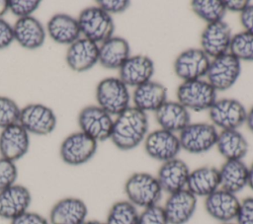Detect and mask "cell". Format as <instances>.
I'll list each match as a JSON object with an SVG mask.
<instances>
[{"mask_svg": "<svg viewBox=\"0 0 253 224\" xmlns=\"http://www.w3.org/2000/svg\"><path fill=\"white\" fill-rule=\"evenodd\" d=\"M155 117L161 129L176 132L182 131L190 122L189 111L179 102L167 101L156 112Z\"/></svg>", "mask_w": 253, "mask_h": 224, "instance_id": "27", "label": "cell"}, {"mask_svg": "<svg viewBox=\"0 0 253 224\" xmlns=\"http://www.w3.org/2000/svg\"><path fill=\"white\" fill-rule=\"evenodd\" d=\"M139 213L128 200H120L115 202L107 215L106 224H137Z\"/></svg>", "mask_w": 253, "mask_h": 224, "instance_id": "32", "label": "cell"}, {"mask_svg": "<svg viewBox=\"0 0 253 224\" xmlns=\"http://www.w3.org/2000/svg\"><path fill=\"white\" fill-rule=\"evenodd\" d=\"M14 40L13 27L0 18V49L8 47Z\"/></svg>", "mask_w": 253, "mask_h": 224, "instance_id": "41", "label": "cell"}, {"mask_svg": "<svg viewBox=\"0 0 253 224\" xmlns=\"http://www.w3.org/2000/svg\"><path fill=\"white\" fill-rule=\"evenodd\" d=\"M97 143L96 140L82 131L71 133L61 142L60 158L70 166L83 165L95 155Z\"/></svg>", "mask_w": 253, "mask_h": 224, "instance_id": "8", "label": "cell"}, {"mask_svg": "<svg viewBox=\"0 0 253 224\" xmlns=\"http://www.w3.org/2000/svg\"><path fill=\"white\" fill-rule=\"evenodd\" d=\"M252 190H253V163L250 167H248V185H247Z\"/></svg>", "mask_w": 253, "mask_h": 224, "instance_id": "46", "label": "cell"}, {"mask_svg": "<svg viewBox=\"0 0 253 224\" xmlns=\"http://www.w3.org/2000/svg\"><path fill=\"white\" fill-rule=\"evenodd\" d=\"M190 172L183 160L175 158L162 163L156 178L162 190L170 194L186 188Z\"/></svg>", "mask_w": 253, "mask_h": 224, "instance_id": "20", "label": "cell"}, {"mask_svg": "<svg viewBox=\"0 0 253 224\" xmlns=\"http://www.w3.org/2000/svg\"><path fill=\"white\" fill-rule=\"evenodd\" d=\"M78 124L83 133L98 142L111 138L114 119L99 106H88L80 111Z\"/></svg>", "mask_w": 253, "mask_h": 224, "instance_id": "7", "label": "cell"}, {"mask_svg": "<svg viewBox=\"0 0 253 224\" xmlns=\"http://www.w3.org/2000/svg\"><path fill=\"white\" fill-rule=\"evenodd\" d=\"M232 38L231 29L223 21L208 24L201 37L202 50L209 57H218L229 50Z\"/></svg>", "mask_w": 253, "mask_h": 224, "instance_id": "14", "label": "cell"}, {"mask_svg": "<svg viewBox=\"0 0 253 224\" xmlns=\"http://www.w3.org/2000/svg\"><path fill=\"white\" fill-rule=\"evenodd\" d=\"M245 122L247 124V127L250 129V131L253 132V107L247 112V116H246V121Z\"/></svg>", "mask_w": 253, "mask_h": 224, "instance_id": "44", "label": "cell"}, {"mask_svg": "<svg viewBox=\"0 0 253 224\" xmlns=\"http://www.w3.org/2000/svg\"><path fill=\"white\" fill-rule=\"evenodd\" d=\"M81 34L96 43L104 42L113 37L115 24L110 14L98 6L85 8L77 19Z\"/></svg>", "mask_w": 253, "mask_h": 224, "instance_id": "3", "label": "cell"}, {"mask_svg": "<svg viewBox=\"0 0 253 224\" xmlns=\"http://www.w3.org/2000/svg\"><path fill=\"white\" fill-rule=\"evenodd\" d=\"M10 224H50L48 219L40 213L27 211L10 221Z\"/></svg>", "mask_w": 253, "mask_h": 224, "instance_id": "40", "label": "cell"}, {"mask_svg": "<svg viewBox=\"0 0 253 224\" xmlns=\"http://www.w3.org/2000/svg\"><path fill=\"white\" fill-rule=\"evenodd\" d=\"M9 10L8 0H0V18Z\"/></svg>", "mask_w": 253, "mask_h": 224, "instance_id": "45", "label": "cell"}, {"mask_svg": "<svg viewBox=\"0 0 253 224\" xmlns=\"http://www.w3.org/2000/svg\"><path fill=\"white\" fill-rule=\"evenodd\" d=\"M99 61L98 43L85 37L79 38L69 45L66 52V62L75 72L91 69Z\"/></svg>", "mask_w": 253, "mask_h": 224, "instance_id": "21", "label": "cell"}, {"mask_svg": "<svg viewBox=\"0 0 253 224\" xmlns=\"http://www.w3.org/2000/svg\"><path fill=\"white\" fill-rule=\"evenodd\" d=\"M236 224H253V196H249L240 201Z\"/></svg>", "mask_w": 253, "mask_h": 224, "instance_id": "38", "label": "cell"}, {"mask_svg": "<svg viewBox=\"0 0 253 224\" xmlns=\"http://www.w3.org/2000/svg\"><path fill=\"white\" fill-rule=\"evenodd\" d=\"M154 74V63L146 55L130 56L120 68V79L128 87L140 86Z\"/></svg>", "mask_w": 253, "mask_h": 224, "instance_id": "22", "label": "cell"}, {"mask_svg": "<svg viewBox=\"0 0 253 224\" xmlns=\"http://www.w3.org/2000/svg\"><path fill=\"white\" fill-rule=\"evenodd\" d=\"M21 109L17 103L4 96H0V127L2 129L19 123Z\"/></svg>", "mask_w": 253, "mask_h": 224, "instance_id": "34", "label": "cell"}, {"mask_svg": "<svg viewBox=\"0 0 253 224\" xmlns=\"http://www.w3.org/2000/svg\"><path fill=\"white\" fill-rule=\"evenodd\" d=\"M14 39L27 49L41 47L45 40V30L42 23L33 16L19 18L14 27Z\"/></svg>", "mask_w": 253, "mask_h": 224, "instance_id": "23", "label": "cell"}, {"mask_svg": "<svg viewBox=\"0 0 253 224\" xmlns=\"http://www.w3.org/2000/svg\"><path fill=\"white\" fill-rule=\"evenodd\" d=\"M148 118L144 112L135 107H128L114 120L111 140L123 151L137 147L146 137Z\"/></svg>", "mask_w": 253, "mask_h": 224, "instance_id": "1", "label": "cell"}, {"mask_svg": "<svg viewBox=\"0 0 253 224\" xmlns=\"http://www.w3.org/2000/svg\"><path fill=\"white\" fill-rule=\"evenodd\" d=\"M130 5L127 0H98L97 6L108 14H118L126 11Z\"/></svg>", "mask_w": 253, "mask_h": 224, "instance_id": "39", "label": "cell"}, {"mask_svg": "<svg viewBox=\"0 0 253 224\" xmlns=\"http://www.w3.org/2000/svg\"><path fill=\"white\" fill-rule=\"evenodd\" d=\"M127 200L135 207L147 208L158 204L162 197V188L157 178L148 173L132 174L125 184Z\"/></svg>", "mask_w": 253, "mask_h": 224, "instance_id": "2", "label": "cell"}, {"mask_svg": "<svg viewBox=\"0 0 253 224\" xmlns=\"http://www.w3.org/2000/svg\"><path fill=\"white\" fill-rule=\"evenodd\" d=\"M193 11L208 24L222 21L226 13L221 0H194L191 2Z\"/></svg>", "mask_w": 253, "mask_h": 224, "instance_id": "31", "label": "cell"}, {"mask_svg": "<svg viewBox=\"0 0 253 224\" xmlns=\"http://www.w3.org/2000/svg\"><path fill=\"white\" fill-rule=\"evenodd\" d=\"M240 72V61L227 52L211 60L206 76L215 91H225L234 85Z\"/></svg>", "mask_w": 253, "mask_h": 224, "instance_id": "9", "label": "cell"}, {"mask_svg": "<svg viewBox=\"0 0 253 224\" xmlns=\"http://www.w3.org/2000/svg\"><path fill=\"white\" fill-rule=\"evenodd\" d=\"M88 215L86 203L78 197H64L53 204L49 211L50 224H82Z\"/></svg>", "mask_w": 253, "mask_h": 224, "instance_id": "19", "label": "cell"}, {"mask_svg": "<svg viewBox=\"0 0 253 224\" xmlns=\"http://www.w3.org/2000/svg\"><path fill=\"white\" fill-rule=\"evenodd\" d=\"M31 203L29 188L15 184L0 191V218L11 221L27 212Z\"/></svg>", "mask_w": 253, "mask_h": 224, "instance_id": "15", "label": "cell"}, {"mask_svg": "<svg viewBox=\"0 0 253 224\" xmlns=\"http://www.w3.org/2000/svg\"><path fill=\"white\" fill-rule=\"evenodd\" d=\"M18 178L16 163L0 157V191L15 185Z\"/></svg>", "mask_w": 253, "mask_h": 224, "instance_id": "35", "label": "cell"}, {"mask_svg": "<svg viewBox=\"0 0 253 224\" xmlns=\"http://www.w3.org/2000/svg\"><path fill=\"white\" fill-rule=\"evenodd\" d=\"M129 57V44L121 37L113 36L99 46L98 62L107 69H120Z\"/></svg>", "mask_w": 253, "mask_h": 224, "instance_id": "26", "label": "cell"}, {"mask_svg": "<svg viewBox=\"0 0 253 224\" xmlns=\"http://www.w3.org/2000/svg\"><path fill=\"white\" fill-rule=\"evenodd\" d=\"M215 145L220 155L226 160H242L249 147L247 140L237 129L222 130L218 133Z\"/></svg>", "mask_w": 253, "mask_h": 224, "instance_id": "30", "label": "cell"}, {"mask_svg": "<svg viewBox=\"0 0 253 224\" xmlns=\"http://www.w3.org/2000/svg\"><path fill=\"white\" fill-rule=\"evenodd\" d=\"M210 63V57L202 49L189 48L177 56L174 71L184 81L198 80L207 75Z\"/></svg>", "mask_w": 253, "mask_h": 224, "instance_id": "13", "label": "cell"}, {"mask_svg": "<svg viewBox=\"0 0 253 224\" xmlns=\"http://www.w3.org/2000/svg\"><path fill=\"white\" fill-rule=\"evenodd\" d=\"M178 102L188 111L202 112L210 110L216 101V91L202 79L184 81L177 90Z\"/></svg>", "mask_w": 253, "mask_h": 224, "instance_id": "5", "label": "cell"}, {"mask_svg": "<svg viewBox=\"0 0 253 224\" xmlns=\"http://www.w3.org/2000/svg\"><path fill=\"white\" fill-rule=\"evenodd\" d=\"M40 5L39 0H8L9 10L19 18L32 16Z\"/></svg>", "mask_w": 253, "mask_h": 224, "instance_id": "37", "label": "cell"}, {"mask_svg": "<svg viewBox=\"0 0 253 224\" xmlns=\"http://www.w3.org/2000/svg\"><path fill=\"white\" fill-rule=\"evenodd\" d=\"M240 200L236 194L218 188L205 199V208L207 213L213 219L227 223L236 219Z\"/></svg>", "mask_w": 253, "mask_h": 224, "instance_id": "16", "label": "cell"}, {"mask_svg": "<svg viewBox=\"0 0 253 224\" xmlns=\"http://www.w3.org/2000/svg\"><path fill=\"white\" fill-rule=\"evenodd\" d=\"M134 107L142 112H156L167 102V89L160 83L148 81L137 86L132 95Z\"/></svg>", "mask_w": 253, "mask_h": 224, "instance_id": "28", "label": "cell"}, {"mask_svg": "<svg viewBox=\"0 0 253 224\" xmlns=\"http://www.w3.org/2000/svg\"><path fill=\"white\" fill-rule=\"evenodd\" d=\"M163 208L169 224H186L195 214L197 197L184 188L170 193Z\"/></svg>", "mask_w": 253, "mask_h": 224, "instance_id": "17", "label": "cell"}, {"mask_svg": "<svg viewBox=\"0 0 253 224\" xmlns=\"http://www.w3.org/2000/svg\"><path fill=\"white\" fill-rule=\"evenodd\" d=\"M137 224H169L163 206L158 204L144 208L139 213Z\"/></svg>", "mask_w": 253, "mask_h": 224, "instance_id": "36", "label": "cell"}, {"mask_svg": "<svg viewBox=\"0 0 253 224\" xmlns=\"http://www.w3.org/2000/svg\"><path fill=\"white\" fill-rule=\"evenodd\" d=\"M47 34L60 44H72L79 39L81 31L77 19L64 13L53 15L47 22Z\"/></svg>", "mask_w": 253, "mask_h": 224, "instance_id": "25", "label": "cell"}, {"mask_svg": "<svg viewBox=\"0 0 253 224\" xmlns=\"http://www.w3.org/2000/svg\"><path fill=\"white\" fill-rule=\"evenodd\" d=\"M226 11L242 13L249 5L250 2L247 0H225L223 1Z\"/></svg>", "mask_w": 253, "mask_h": 224, "instance_id": "43", "label": "cell"}, {"mask_svg": "<svg viewBox=\"0 0 253 224\" xmlns=\"http://www.w3.org/2000/svg\"><path fill=\"white\" fill-rule=\"evenodd\" d=\"M209 111L211 122L222 130L237 129L246 121V109L234 99L215 101Z\"/></svg>", "mask_w": 253, "mask_h": 224, "instance_id": "11", "label": "cell"}, {"mask_svg": "<svg viewBox=\"0 0 253 224\" xmlns=\"http://www.w3.org/2000/svg\"><path fill=\"white\" fill-rule=\"evenodd\" d=\"M219 171L220 188L236 194L248 185V167L242 160H226Z\"/></svg>", "mask_w": 253, "mask_h": 224, "instance_id": "29", "label": "cell"}, {"mask_svg": "<svg viewBox=\"0 0 253 224\" xmlns=\"http://www.w3.org/2000/svg\"><path fill=\"white\" fill-rule=\"evenodd\" d=\"M240 23L245 32L253 34V4H250L242 13H240Z\"/></svg>", "mask_w": 253, "mask_h": 224, "instance_id": "42", "label": "cell"}, {"mask_svg": "<svg viewBox=\"0 0 253 224\" xmlns=\"http://www.w3.org/2000/svg\"><path fill=\"white\" fill-rule=\"evenodd\" d=\"M19 124L28 133L47 135L56 126V116L53 111L42 104H30L21 110Z\"/></svg>", "mask_w": 253, "mask_h": 224, "instance_id": "10", "label": "cell"}, {"mask_svg": "<svg viewBox=\"0 0 253 224\" xmlns=\"http://www.w3.org/2000/svg\"><path fill=\"white\" fill-rule=\"evenodd\" d=\"M218 132L213 124L206 122L190 123L179 135L181 148L192 154H202L211 150L217 141Z\"/></svg>", "mask_w": 253, "mask_h": 224, "instance_id": "6", "label": "cell"}, {"mask_svg": "<svg viewBox=\"0 0 253 224\" xmlns=\"http://www.w3.org/2000/svg\"><path fill=\"white\" fill-rule=\"evenodd\" d=\"M96 99L100 108L111 115H119L129 106L127 86L115 77L105 78L99 82L96 89Z\"/></svg>", "mask_w": 253, "mask_h": 224, "instance_id": "4", "label": "cell"}, {"mask_svg": "<svg viewBox=\"0 0 253 224\" xmlns=\"http://www.w3.org/2000/svg\"><path fill=\"white\" fill-rule=\"evenodd\" d=\"M228 52L239 61H253V34L244 31L232 36Z\"/></svg>", "mask_w": 253, "mask_h": 224, "instance_id": "33", "label": "cell"}, {"mask_svg": "<svg viewBox=\"0 0 253 224\" xmlns=\"http://www.w3.org/2000/svg\"><path fill=\"white\" fill-rule=\"evenodd\" d=\"M186 188L196 197H207L220 188L219 171L215 167L205 166L190 172Z\"/></svg>", "mask_w": 253, "mask_h": 224, "instance_id": "24", "label": "cell"}, {"mask_svg": "<svg viewBox=\"0 0 253 224\" xmlns=\"http://www.w3.org/2000/svg\"><path fill=\"white\" fill-rule=\"evenodd\" d=\"M30 147V136L19 123L4 128L0 133V154L2 158L16 162L23 158Z\"/></svg>", "mask_w": 253, "mask_h": 224, "instance_id": "18", "label": "cell"}, {"mask_svg": "<svg viewBox=\"0 0 253 224\" xmlns=\"http://www.w3.org/2000/svg\"><path fill=\"white\" fill-rule=\"evenodd\" d=\"M144 149L149 157L164 163L177 158L182 148L179 137L175 133L158 129L146 135Z\"/></svg>", "mask_w": 253, "mask_h": 224, "instance_id": "12", "label": "cell"}, {"mask_svg": "<svg viewBox=\"0 0 253 224\" xmlns=\"http://www.w3.org/2000/svg\"><path fill=\"white\" fill-rule=\"evenodd\" d=\"M221 224H236V223H233V222H227V223H221Z\"/></svg>", "mask_w": 253, "mask_h": 224, "instance_id": "48", "label": "cell"}, {"mask_svg": "<svg viewBox=\"0 0 253 224\" xmlns=\"http://www.w3.org/2000/svg\"><path fill=\"white\" fill-rule=\"evenodd\" d=\"M82 224H106L103 221H99V220H88L86 219Z\"/></svg>", "mask_w": 253, "mask_h": 224, "instance_id": "47", "label": "cell"}]
</instances>
